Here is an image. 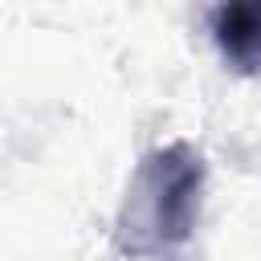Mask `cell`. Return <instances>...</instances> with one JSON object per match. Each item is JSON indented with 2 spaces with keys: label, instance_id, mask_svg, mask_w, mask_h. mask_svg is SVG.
<instances>
[{
  "label": "cell",
  "instance_id": "7a4b0ae2",
  "mask_svg": "<svg viewBox=\"0 0 261 261\" xmlns=\"http://www.w3.org/2000/svg\"><path fill=\"white\" fill-rule=\"evenodd\" d=\"M208 29H212V41L228 69H237L245 77H261V0L212 8Z\"/></svg>",
  "mask_w": 261,
  "mask_h": 261
},
{
  "label": "cell",
  "instance_id": "6da1fadb",
  "mask_svg": "<svg viewBox=\"0 0 261 261\" xmlns=\"http://www.w3.org/2000/svg\"><path fill=\"white\" fill-rule=\"evenodd\" d=\"M204 155L192 143H167L139 159L114 216V249L126 257H155L184 245L200 220Z\"/></svg>",
  "mask_w": 261,
  "mask_h": 261
}]
</instances>
